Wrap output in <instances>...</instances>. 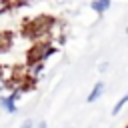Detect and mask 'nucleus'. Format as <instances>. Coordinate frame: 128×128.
<instances>
[{
  "mask_svg": "<svg viewBox=\"0 0 128 128\" xmlns=\"http://www.w3.org/2000/svg\"><path fill=\"white\" fill-rule=\"evenodd\" d=\"M58 52V46L44 40V42H36L34 48L30 50V60H48L50 56H54Z\"/></svg>",
  "mask_w": 128,
  "mask_h": 128,
  "instance_id": "1",
  "label": "nucleus"
},
{
  "mask_svg": "<svg viewBox=\"0 0 128 128\" xmlns=\"http://www.w3.org/2000/svg\"><path fill=\"white\" fill-rule=\"evenodd\" d=\"M10 34L8 32H0V52H4V50H8L10 48Z\"/></svg>",
  "mask_w": 128,
  "mask_h": 128,
  "instance_id": "5",
  "label": "nucleus"
},
{
  "mask_svg": "<svg viewBox=\"0 0 128 128\" xmlns=\"http://www.w3.org/2000/svg\"><path fill=\"white\" fill-rule=\"evenodd\" d=\"M8 88H10V84H8V82L4 80V76L0 74V94H4V92H6Z\"/></svg>",
  "mask_w": 128,
  "mask_h": 128,
  "instance_id": "7",
  "label": "nucleus"
},
{
  "mask_svg": "<svg viewBox=\"0 0 128 128\" xmlns=\"http://www.w3.org/2000/svg\"><path fill=\"white\" fill-rule=\"evenodd\" d=\"M104 90H106V86H104V82H96L94 86H92V90H90V94H88V98H86V102H96L98 98H102V94H104Z\"/></svg>",
  "mask_w": 128,
  "mask_h": 128,
  "instance_id": "4",
  "label": "nucleus"
},
{
  "mask_svg": "<svg viewBox=\"0 0 128 128\" xmlns=\"http://www.w3.org/2000/svg\"><path fill=\"white\" fill-rule=\"evenodd\" d=\"M110 6H112V0H92V2H90V8H92L98 16H102L104 12H108Z\"/></svg>",
  "mask_w": 128,
  "mask_h": 128,
  "instance_id": "3",
  "label": "nucleus"
},
{
  "mask_svg": "<svg viewBox=\"0 0 128 128\" xmlns=\"http://www.w3.org/2000/svg\"><path fill=\"white\" fill-rule=\"evenodd\" d=\"M20 128H34V122H32L30 118H28V120H24V122L20 124Z\"/></svg>",
  "mask_w": 128,
  "mask_h": 128,
  "instance_id": "9",
  "label": "nucleus"
},
{
  "mask_svg": "<svg viewBox=\"0 0 128 128\" xmlns=\"http://www.w3.org/2000/svg\"><path fill=\"white\" fill-rule=\"evenodd\" d=\"M36 128H48V124H46V122H38V124H36Z\"/></svg>",
  "mask_w": 128,
  "mask_h": 128,
  "instance_id": "11",
  "label": "nucleus"
},
{
  "mask_svg": "<svg viewBox=\"0 0 128 128\" xmlns=\"http://www.w3.org/2000/svg\"><path fill=\"white\" fill-rule=\"evenodd\" d=\"M44 70H46V60H30V62L24 66L26 80H28V82H38L40 76L44 74Z\"/></svg>",
  "mask_w": 128,
  "mask_h": 128,
  "instance_id": "2",
  "label": "nucleus"
},
{
  "mask_svg": "<svg viewBox=\"0 0 128 128\" xmlns=\"http://www.w3.org/2000/svg\"><path fill=\"white\" fill-rule=\"evenodd\" d=\"M126 104H128V92H126V94H124V96H122V98H120V100L114 104V108H112V114H120V110H122Z\"/></svg>",
  "mask_w": 128,
  "mask_h": 128,
  "instance_id": "6",
  "label": "nucleus"
},
{
  "mask_svg": "<svg viewBox=\"0 0 128 128\" xmlns=\"http://www.w3.org/2000/svg\"><path fill=\"white\" fill-rule=\"evenodd\" d=\"M106 70H108V62H102L100 64V72H106Z\"/></svg>",
  "mask_w": 128,
  "mask_h": 128,
  "instance_id": "10",
  "label": "nucleus"
},
{
  "mask_svg": "<svg viewBox=\"0 0 128 128\" xmlns=\"http://www.w3.org/2000/svg\"><path fill=\"white\" fill-rule=\"evenodd\" d=\"M10 10V0H0V14Z\"/></svg>",
  "mask_w": 128,
  "mask_h": 128,
  "instance_id": "8",
  "label": "nucleus"
},
{
  "mask_svg": "<svg viewBox=\"0 0 128 128\" xmlns=\"http://www.w3.org/2000/svg\"><path fill=\"white\" fill-rule=\"evenodd\" d=\"M126 128H128V126H126Z\"/></svg>",
  "mask_w": 128,
  "mask_h": 128,
  "instance_id": "12",
  "label": "nucleus"
}]
</instances>
